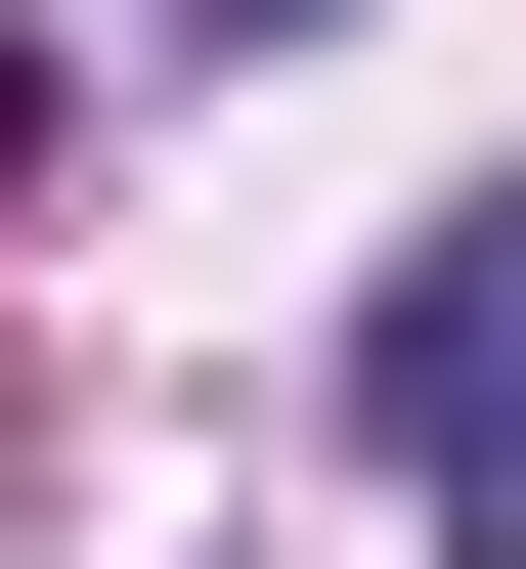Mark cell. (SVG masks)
Here are the masks:
<instances>
[{
	"mask_svg": "<svg viewBox=\"0 0 526 569\" xmlns=\"http://www.w3.org/2000/svg\"><path fill=\"white\" fill-rule=\"evenodd\" d=\"M176 44H351V0H176Z\"/></svg>",
	"mask_w": 526,
	"mask_h": 569,
	"instance_id": "cell-3",
	"label": "cell"
},
{
	"mask_svg": "<svg viewBox=\"0 0 526 569\" xmlns=\"http://www.w3.org/2000/svg\"><path fill=\"white\" fill-rule=\"evenodd\" d=\"M351 438L439 482V569H526V176H483V219H395V307H351Z\"/></svg>",
	"mask_w": 526,
	"mask_h": 569,
	"instance_id": "cell-1",
	"label": "cell"
},
{
	"mask_svg": "<svg viewBox=\"0 0 526 569\" xmlns=\"http://www.w3.org/2000/svg\"><path fill=\"white\" fill-rule=\"evenodd\" d=\"M0 176H44V0H0Z\"/></svg>",
	"mask_w": 526,
	"mask_h": 569,
	"instance_id": "cell-2",
	"label": "cell"
}]
</instances>
